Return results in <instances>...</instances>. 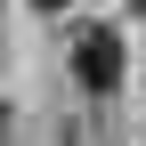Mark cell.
Listing matches in <instances>:
<instances>
[{
    "label": "cell",
    "instance_id": "obj_1",
    "mask_svg": "<svg viewBox=\"0 0 146 146\" xmlns=\"http://www.w3.org/2000/svg\"><path fill=\"white\" fill-rule=\"evenodd\" d=\"M73 73H81V89H114L122 81V41H114V25H81V41H73Z\"/></svg>",
    "mask_w": 146,
    "mask_h": 146
},
{
    "label": "cell",
    "instance_id": "obj_2",
    "mask_svg": "<svg viewBox=\"0 0 146 146\" xmlns=\"http://www.w3.org/2000/svg\"><path fill=\"white\" fill-rule=\"evenodd\" d=\"M33 8H73V0H33Z\"/></svg>",
    "mask_w": 146,
    "mask_h": 146
}]
</instances>
